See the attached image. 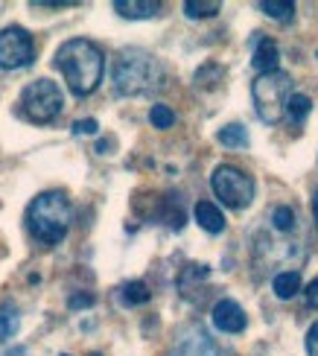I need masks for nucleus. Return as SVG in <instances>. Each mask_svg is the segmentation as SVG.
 Instances as JSON below:
<instances>
[{
	"label": "nucleus",
	"instance_id": "25",
	"mask_svg": "<svg viewBox=\"0 0 318 356\" xmlns=\"http://www.w3.org/2000/svg\"><path fill=\"white\" fill-rule=\"evenodd\" d=\"M304 295H307V304L318 309V277H312V280H310L307 289H304Z\"/></svg>",
	"mask_w": 318,
	"mask_h": 356
},
{
	"label": "nucleus",
	"instance_id": "19",
	"mask_svg": "<svg viewBox=\"0 0 318 356\" xmlns=\"http://www.w3.org/2000/svg\"><path fill=\"white\" fill-rule=\"evenodd\" d=\"M310 111H312V99L307 94H292L289 102H286V114H289L295 123H304Z\"/></svg>",
	"mask_w": 318,
	"mask_h": 356
},
{
	"label": "nucleus",
	"instance_id": "6",
	"mask_svg": "<svg viewBox=\"0 0 318 356\" xmlns=\"http://www.w3.org/2000/svg\"><path fill=\"white\" fill-rule=\"evenodd\" d=\"M210 187H214L216 199L231 211H242L254 202V178L234 164H219L210 175Z\"/></svg>",
	"mask_w": 318,
	"mask_h": 356
},
{
	"label": "nucleus",
	"instance_id": "26",
	"mask_svg": "<svg viewBox=\"0 0 318 356\" xmlns=\"http://www.w3.org/2000/svg\"><path fill=\"white\" fill-rule=\"evenodd\" d=\"M0 356H26V348H9V350H3Z\"/></svg>",
	"mask_w": 318,
	"mask_h": 356
},
{
	"label": "nucleus",
	"instance_id": "16",
	"mask_svg": "<svg viewBox=\"0 0 318 356\" xmlns=\"http://www.w3.org/2000/svg\"><path fill=\"white\" fill-rule=\"evenodd\" d=\"M149 301V286L143 280H129V284L120 286V304L123 307H138Z\"/></svg>",
	"mask_w": 318,
	"mask_h": 356
},
{
	"label": "nucleus",
	"instance_id": "3",
	"mask_svg": "<svg viewBox=\"0 0 318 356\" xmlns=\"http://www.w3.org/2000/svg\"><path fill=\"white\" fill-rule=\"evenodd\" d=\"M73 222L70 199L62 190H47L29 202L26 207V228L41 245H58Z\"/></svg>",
	"mask_w": 318,
	"mask_h": 356
},
{
	"label": "nucleus",
	"instance_id": "12",
	"mask_svg": "<svg viewBox=\"0 0 318 356\" xmlns=\"http://www.w3.org/2000/svg\"><path fill=\"white\" fill-rule=\"evenodd\" d=\"M117 15H123V18H132V21H138V18H155V15L161 12V3H155V0H117L114 3Z\"/></svg>",
	"mask_w": 318,
	"mask_h": 356
},
{
	"label": "nucleus",
	"instance_id": "28",
	"mask_svg": "<svg viewBox=\"0 0 318 356\" xmlns=\"http://www.w3.org/2000/svg\"><path fill=\"white\" fill-rule=\"evenodd\" d=\"M90 356H100V353H90Z\"/></svg>",
	"mask_w": 318,
	"mask_h": 356
},
{
	"label": "nucleus",
	"instance_id": "10",
	"mask_svg": "<svg viewBox=\"0 0 318 356\" xmlns=\"http://www.w3.org/2000/svg\"><path fill=\"white\" fill-rule=\"evenodd\" d=\"M193 216H196V222H199V228H205L207 234H222L225 225H228V222H225V213L214 202H199L193 207Z\"/></svg>",
	"mask_w": 318,
	"mask_h": 356
},
{
	"label": "nucleus",
	"instance_id": "18",
	"mask_svg": "<svg viewBox=\"0 0 318 356\" xmlns=\"http://www.w3.org/2000/svg\"><path fill=\"white\" fill-rule=\"evenodd\" d=\"M216 12H222V3H216V0H187L184 3L187 18H214Z\"/></svg>",
	"mask_w": 318,
	"mask_h": 356
},
{
	"label": "nucleus",
	"instance_id": "27",
	"mask_svg": "<svg viewBox=\"0 0 318 356\" xmlns=\"http://www.w3.org/2000/svg\"><path fill=\"white\" fill-rule=\"evenodd\" d=\"M312 216H315V225H318V190L312 193Z\"/></svg>",
	"mask_w": 318,
	"mask_h": 356
},
{
	"label": "nucleus",
	"instance_id": "22",
	"mask_svg": "<svg viewBox=\"0 0 318 356\" xmlns=\"http://www.w3.org/2000/svg\"><path fill=\"white\" fill-rule=\"evenodd\" d=\"M97 129H100V123L94 120V117H88V120H77L70 126L73 135H97Z\"/></svg>",
	"mask_w": 318,
	"mask_h": 356
},
{
	"label": "nucleus",
	"instance_id": "29",
	"mask_svg": "<svg viewBox=\"0 0 318 356\" xmlns=\"http://www.w3.org/2000/svg\"><path fill=\"white\" fill-rule=\"evenodd\" d=\"M62 356H67V353H62Z\"/></svg>",
	"mask_w": 318,
	"mask_h": 356
},
{
	"label": "nucleus",
	"instance_id": "9",
	"mask_svg": "<svg viewBox=\"0 0 318 356\" xmlns=\"http://www.w3.org/2000/svg\"><path fill=\"white\" fill-rule=\"evenodd\" d=\"M210 318H214V327L219 333H242V330H246V324H248L246 309H242L237 301H231V298L216 301Z\"/></svg>",
	"mask_w": 318,
	"mask_h": 356
},
{
	"label": "nucleus",
	"instance_id": "11",
	"mask_svg": "<svg viewBox=\"0 0 318 356\" xmlns=\"http://www.w3.org/2000/svg\"><path fill=\"white\" fill-rule=\"evenodd\" d=\"M278 62H280L278 44H275V41H269V38H260V41H257L254 56H251L254 70H257V73H271V70H278Z\"/></svg>",
	"mask_w": 318,
	"mask_h": 356
},
{
	"label": "nucleus",
	"instance_id": "13",
	"mask_svg": "<svg viewBox=\"0 0 318 356\" xmlns=\"http://www.w3.org/2000/svg\"><path fill=\"white\" fill-rule=\"evenodd\" d=\"M271 289L280 301H289L301 292V272L298 269H289V272H278L275 280H271Z\"/></svg>",
	"mask_w": 318,
	"mask_h": 356
},
{
	"label": "nucleus",
	"instance_id": "7",
	"mask_svg": "<svg viewBox=\"0 0 318 356\" xmlns=\"http://www.w3.org/2000/svg\"><path fill=\"white\" fill-rule=\"evenodd\" d=\"M166 356H234V353L228 348H222L199 321H193L175 333V342Z\"/></svg>",
	"mask_w": 318,
	"mask_h": 356
},
{
	"label": "nucleus",
	"instance_id": "2",
	"mask_svg": "<svg viewBox=\"0 0 318 356\" xmlns=\"http://www.w3.org/2000/svg\"><path fill=\"white\" fill-rule=\"evenodd\" d=\"M164 67L158 58L143 47H123L114 58L111 82L120 97H141L161 88Z\"/></svg>",
	"mask_w": 318,
	"mask_h": 356
},
{
	"label": "nucleus",
	"instance_id": "23",
	"mask_svg": "<svg viewBox=\"0 0 318 356\" xmlns=\"http://www.w3.org/2000/svg\"><path fill=\"white\" fill-rule=\"evenodd\" d=\"M304 345H307V356H318V321H315L312 327L307 330V339H304Z\"/></svg>",
	"mask_w": 318,
	"mask_h": 356
},
{
	"label": "nucleus",
	"instance_id": "17",
	"mask_svg": "<svg viewBox=\"0 0 318 356\" xmlns=\"http://www.w3.org/2000/svg\"><path fill=\"white\" fill-rule=\"evenodd\" d=\"M269 222H271V228H275V234H292L298 219H295V211H292L289 204H280V207L271 211Z\"/></svg>",
	"mask_w": 318,
	"mask_h": 356
},
{
	"label": "nucleus",
	"instance_id": "21",
	"mask_svg": "<svg viewBox=\"0 0 318 356\" xmlns=\"http://www.w3.org/2000/svg\"><path fill=\"white\" fill-rule=\"evenodd\" d=\"M149 120H152L155 129H170L175 123V111L170 106H164V102H158V106H152V111H149Z\"/></svg>",
	"mask_w": 318,
	"mask_h": 356
},
{
	"label": "nucleus",
	"instance_id": "24",
	"mask_svg": "<svg viewBox=\"0 0 318 356\" xmlns=\"http://www.w3.org/2000/svg\"><path fill=\"white\" fill-rule=\"evenodd\" d=\"M94 295H70V301H67V307L70 309H82V307H94Z\"/></svg>",
	"mask_w": 318,
	"mask_h": 356
},
{
	"label": "nucleus",
	"instance_id": "15",
	"mask_svg": "<svg viewBox=\"0 0 318 356\" xmlns=\"http://www.w3.org/2000/svg\"><path fill=\"white\" fill-rule=\"evenodd\" d=\"M216 140L222 146H228V149H246V146H248V129L239 126V123H228V126L219 129Z\"/></svg>",
	"mask_w": 318,
	"mask_h": 356
},
{
	"label": "nucleus",
	"instance_id": "1",
	"mask_svg": "<svg viewBox=\"0 0 318 356\" xmlns=\"http://www.w3.org/2000/svg\"><path fill=\"white\" fill-rule=\"evenodd\" d=\"M53 65L65 73V82L73 97H88V94H94L102 82L105 58L94 41L70 38L56 50Z\"/></svg>",
	"mask_w": 318,
	"mask_h": 356
},
{
	"label": "nucleus",
	"instance_id": "5",
	"mask_svg": "<svg viewBox=\"0 0 318 356\" xmlns=\"http://www.w3.org/2000/svg\"><path fill=\"white\" fill-rule=\"evenodd\" d=\"M18 106H21V117H26L35 126H44V123H53L62 114L65 97L53 79H35L21 91Z\"/></svg>",
	"mask_w": 318,
	"mask_h": 356
},
{
	"label": "nucleus",
	"instance_id": "4",
	"mask_svg": "<svg viewBox=\"0 0 318 356\" xmlns=\"http://www.w3.org/2000/svg\"><path fill=\"white\" fill-rule=\"evenodd\" d=\"M289 97H292V76L283 70L260 73V76L251 82L254 111L269 126H278L286 117V102H289Z\"/></svg>",
	"mask_w": 318,
	"mask_h": 356
},
{
	"label": "nucleus",
	"instance_id": "8",
	"mask_svg": "<svg viewBox=\"0 0 318 356\" xmlns=\"http://www.w3.org/2000/svg\"><path fill=\"white\" fill-rule=\"evenodd\" d=\"M35 62V41L24 26L0 29V67L18 70Z\"/></svg>",
	"mask_w": 318,
	"mask_h": 356
},
{
	"label": "nucleus",
	"instance_id": "14",
	"mask_svg": "<svg viewBox=\"0 0 318 356\" xmlns=\"http://www.w3.org/2000/svg\"><path fill=\"white\" fill-rule=\"evenodd\" d=\"M21 330V313L15 301H3L0 304V342H9L12 336H18Z\"/></svg>",
	"mask_w": 318,
	"mask_h": 356
},
{
	"label": "nucleus",
	"instance_id": "20",
	"mask_svg": "<svg viewBox=\"0 0 318 356\" xmlns=\"http://www.w3.org/2000/svg\"><path fill=\"white\" fill-rule=\"evenodd\" d=\"M260 9L275 21H292L295 18V3H283V0H263Z\"/></svg>",
	"mask_w": 318,
	"mask_h": 356
}]
</instances>
